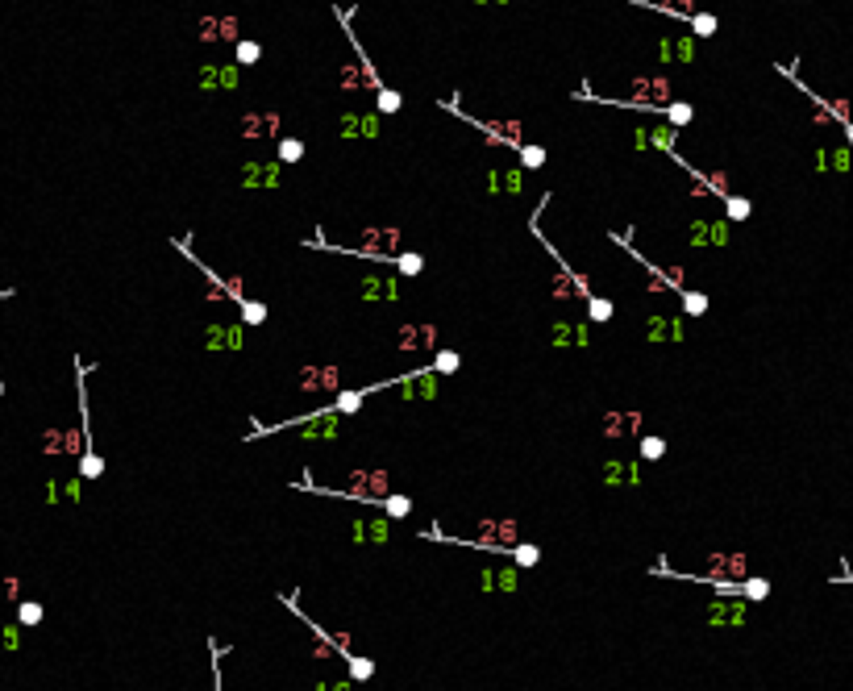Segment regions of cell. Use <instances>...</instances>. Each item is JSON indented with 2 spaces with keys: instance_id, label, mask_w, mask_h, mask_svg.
<instances>
[{
  "instance_id": "cell-1",
  "label": "cell",
  "mask_w": 853,
  "mask_h": 691,
  "mask_svg": "<svg viewBox=\"0 0 853 691\" xmlns=\"http://www.w3.org/2000/svg\"><path fill=\"white\" fill-rule=\"evenodd\" d=\"M670 79L666 75H637L624 100H608V104H628V109H662L670 104Z\"/></svg>"
},
{
  "instance_id": "cell-2",
  "label": "cell",
  "mask_w": 853,
  "mask_h": 691,
  "mask_svg": "<svg viewBox=\"0 0 853 691\" xmlns=\"http://www.w3.org/2000/svg\"><path fill=\"white\" fill-rule=\"evenodd\" d=\"M350 254H366L375 262H392L400 254V229L396 225H370V229L358 234V246Z\"/></svg>"
},
{
  "instance_id": "cell-3",
  "label": "cell",
  "mask_w": 853,
  "mask_h": 691,
  "mask_svg": "<svg viewBox=\"0 0 853 691\" xmlns=\"http://www.w3.org/2000/svg\"><path fill=\"white\" fill-rule=\"evenodd\" d=\"M346 488H350V492H338V496H358V500H383V496H392V475H387V470H354Z\"/></svg>"
},
{
  "instance_id": "cell-4",
  "label": "cell",
  "mask_w": 853,
  "mask_h": 691,
  "mask_svg": "<svg viewBox=\"0 0 853 691\" xmlns=\"http://www.w3.org/2000/svg\"><path fill=\"white\" fill-rule=\"evenodd\" d=\"M192 38L196 42H238L242 38V21L238 17H200L196 25H192Z\"/></svg>"
},
{
  "instance_id": "cell-5",
  "label": "cell",
  "mask_w": 853,
  "mask_h": 691,
  "mask_svg": "<svg viewBox=\"0 0 853 691\" xmlns=\"http://www.w3.org/2000/svg\"><path fill=\"white\" fill-rule=\"evenodd\" d=\"M300 392H342V370L338 366H304L300 375H296Z\"/></svg>"
},
{
  "instance_id": "cell-6",
  "label": "cell",
  "mask_w": 853,
  "mask_h": 691,
  "mask_svg": "<svg viewBox=\"0 0 853 691\" xmlns=\"http://www.w3.org/2000/svg\"><path fill=\"white\" fill-rule=\"evenodd\" d=\"M512 542H516V520H483V529L474 538L479 550H508Z\"/></svg>"
},
{
  "instance_id": "cell-7",
  "label": "cell",
  "mask_w": 853,
  "mask_h": 691,
  "mask_svg": "<svg viewBox=\"0 0 853 691\" xmlns=\"http://www.w3.org/2000/svg\"><path fill=\"white\" fill-rule=\"evenodd\" d=\"M470 125H479V134H483L492 146H520V138H524L520 121H474L470 117Z\"/></svg>"
},
{
  "instance_id": "cell-8",
  "label": "cell",
  "mask_w": 853,
  "mask_h": 691,
  "mask_svg": "<svg viewBox=\"0 0 853 691\" xmlns=\"http://www.w3.org/2000/svg\"><path fill=\"white\" fill-rule=\"evenodd\" d=\"M591 296V288H587V279L583 275H574L566 262L558 258V275H554V300H587Z\"/></svg>"
},
{
  "instance_id": "cell-9",
  "label": "cell",
  "mask_w": 853,
  "mask_h": 691,
  "mask_svg": "<svg viewBox=\"0 0 853 691\" xmlns=\"http://www.w3.org/2000/svg\"><path fill=\"white\" fill-rule=\"evenodd\" d=\"M279 113H246L242 121H238V134L246 138V142H254V138H279Z\"/></svg>"
},
{
  "instance_id": "cell-10",
  "label": "cell",
  "mask_w": 853,
  "mask_h": 691,
  "mask_svg": "<svg viewBox=\"0 0 853 691\" xmlns=\"http://www.w3.org/2000/svg\"><path fill=\"white\" fill-rule=\"evenodd\" d=\"M392 342L400 350H433L437 346V329L433 325H400Z\"/></svg>"
},
{
  "instance_id": "cell-11",
  "label": "cell",
  "mask_w": 853,
  "mask_h": 691,
  "mask_svg": "<svg viewBox=\"0 0 853 691\" xmlns=\"http://www.w3.org/2000/svg\"><path fill=\"white\" fill-rule=\"evenodd\" d=\"M658 59L662 63H691L696 59V42H691V34L687 38H662L658 42Z\"/></svg>"
},
{
  "instance_id": "cell-12",
  "label": "cell",
  "mask_w": 853,
  "mask_h": 691,
  "mask_svg": "<svg viewBox=\"0 0 853 691\" xmlns=\"http://www.w3.org/2000/svg\"><path fill=\"white\" fill-rule=\"evenodd\" d=\"M637 425H641V412H608L604 416V438H633Z\"/></svg>"
},
{
  "instance_id": "cell-13",
  "label": "cell",
  "mask_w": 853,
  "mask_h": 691,
  "mask_svg": "<svg viewBox=\"0 0 853 691\" xmlns=\"http://www.w3.org/2000/svg\"><path fill=\"white\" fill-rule=\"evenodd\" d=\"M242 184L246 188H262V184L275 188L279 184V167H262V163H254V158H250V163L242 167Z\"/></svg>"
},
{
  "instance_id": "cell-14",
  "label": "cell",
  "mask_w": 853,
  "mask_h": 691,
  "mask_svg": "<svg viewBox=\"0 0 853 691\" xmlns=\"http://www.w3.org/2000/svg\"><path fill=\"white\" fill-rule=\"evenodd\" d=\"M487 188H492V192H504V196H516V192L524 188V179H520V167H508V171H496V167H492V175H487Z\"/></svg>"
},
{
  "instance_id": "cell-15",
  "label": "cell",
  "mask_w": 853,
  "mask_h": 691,
  "mask_svg": "<svg viewBox=\"0 0 853 691\" xmlns=\"http://www.w3.org/2000/svg\"><path fill=\"white\" fill-rule=\"evenodd\" d=\"M358 296L362 300H400V284H396V275L392 279H362Z\"/></svg>"
},
{
  "instance_id": "cell-16",
  "label": "cell",
  "mask_w": 853,
  "mask_h": 691,
  "mask_svg": "<svg viewBox=\"0 0 853 691\" xmlns=\"http://www.w3.org/2000/svg\"><path fill=\"white\" fill-rule=\"evenodd\" d=\"M387 525L392 520H354V538L358 542H387V533H392Z\"/></svg>"
},
{
  "instance_id": "cell-17",
  "label": "cell",
  "mask_w": 853,
  "mask_h": 691,
  "mask_svg": "<svg viewBox=\"0 0 853 691\" xmlns=\"http://www.w3.org/2000/svg\"><path fill=\"white\" fill-rule=\"evenodd\" d=\"M612 316H616V304L608 296H587V321L591 325H608Z\"/></svg>"
},
{
  "instance_id": "cell-18",
  "label": "cell",
  "mask_w": 853,
  "mask_h": 691,
  "mask_svg": "<svg viewBox=\"0 0 853 691\" xmlns=\"http://www.w3.org/2000/svg\"><path fill=\"white\" fill-rule=\"evenodd\" d=\"M258 59H262V46L258 42H250V38H238L233 42V63L238 67H254Z\"/></svg>"
},
{
  "instance_id": "cell-19",
  "label": "cell",
  "mask_w": 853,
  "mask_h": 691,
  "mask_svg": "<svg viewBox=\"0 0 853 691\" xmlns=\"http://www.w3.org/2000/svg\"><path fill=\"white\" fill-rule=\"evenodd\" d=\"M362 400H366V392H358V388H342V392L333 396V412H338V416L358 412V408H362Z\"/></svg>"
},
{
  "instance_id": "cell-20",
  "label": "cell",
  "mask_w": 853,
  "mask_h": 691,
  "mask_svg": "<svg viewBox=\"0 0 853 691\" xmlns=\"http://www.w3.org/2000/svg\"><path fill=\"white\" fill-rule=\"evenodd\" d=\"M662 113H666V125H674V129L691 125V117H696V109H691V104H683V100H670V104H662Z\"/></svg>"
},
{
  "instance_id": "cell-21",
  "label": "cell",
  "mask_w": 853,
  "mask_h": 691,
  "mask_svg": "<svg viewBox=\"0 0 853 691\" xmlns=\"http://www.w3.org/2000/svg\"><path fill=\"white\" fill-rule=\"evenodd\" d=\"M516 150H520V167H524V171L546 167V146H537V142H529V146H524V142H520Z\"/></svg>"
},
{
  "instance_id": "cell-22",
  "label": "cell",
  "mask_w": 853,
  "mask_h": 691,
  "mask_svg": "<svg viewBox=\"0 0 853 691\" xmlns=\"http://www.w3.org/2000/svg\"><path fill=\"white\" fill-rule=\"evenodd\" d=\"M379 504H383V512H387L392 520H404V516L412 512V500H408V496H400V492H392V496H383Z\"/></svg>"
},
{
  "instance_id": "cell-23",
  "label": "cell",
  "mask_w": 853,
  "mask_h": 691,
  "mask_svg": "<svg viewBox=\"0 0 853 691\" xmlns=\"http://www.w3.org/2000/svg\"><path fill=\"white\" fill-rule=\"evenodd\" d=\"M392 262H396V271H400V275H420V271H424V258H420V254H412V250H400Z\"/></svg>"
},
{
  "instance_id": "cell-24",
  "label": "cell",
  "mask_w": 853,
  "mask_h": 691,
  "mask_svg": "<svg viewBox=\"0 0 853 691\" xmlns=\"http://www.w3.org/2000/svg\"><path fill=\"white\" fill-rule=\"evenodd\" d=\"M100 475H104V458L96 450L79 454V479H100Z\"/></svg>"
},
{
  "instance_id": "cell-25",
  "label": "cell",
  "mask_w": 853,
  "mask_h": 691,
  "mask_svg": "<svg viewBox=\"0 0 853 691\" xmlns=\"http://www.w3.org/2000/svg\"><path fill=\"white\" fill-rule=\"evenodd\" d=\"M750 212H754V204L745 200V196H724V217L728 221H745Z\"/></svg>"
},
{
  "instance_id": "cell-26",
  "label": "cell",
  "mask_w": 853,
  "mask_h": 691,
  "mask_svg": "<svg viewBox=\"0 0 853 691\" xmlns=\"http://www.w3.org/2000/svg\"><path fill=\"white\" fill-rule=\"evenodd\" d=\"M554 342H558V346H583V342H587V334L574 329V325H566V321H558V325H554Z\"/></svg>"
},
{
  "instance_id": "cell-27",
  "label": "cell",
  "mask_w": 853,
  "mask_h": 691,
  "mask_svg": "<svg viewBox=\"0 0 853 691\" xmlns=\"http://www.w3.org/2000/svg\"><path fill=\"white\" fill-rule=\"evenodd\" d=\"M196 88H200V92H217V88H221V67L204 63V67L196 71Z\"/></svg>"
},
{
  "instance_id": "cell-28",
  "label": "cell",
  "mask_w": 853,
  "mask_h": 691,
  "mask_svg": "<svg viewBox=\"0 0 853 691\" xmlns=\"http://www.w3.org/2000/svg\"><path fill=\"white\" fill-rule=\"evenodd\" d=\"M687 21H691V34H696V38H712V34H716V25H720L712 13H691Z\"/></svg>"
},
{
  "instance_id": "cell-29",
  "label": "cell",
  "mask_w": 853,
  "mask_h": 691,
  "mask_svg": "<svg viewBox=\"0 0 853 691\" xmlns=\"http://www.w3.org/2000/svg\"><path fill=\"white\" fill-rule=\"evenodd\" d=\"M433 358H437V362H433L429 370H437V375H454V370L462 366V358H458V350H437Z\"/></svg>"
},
{
  "instance_id": "cell-30",
  "label": "cell",
  "mask_w": 853,
  "mask_h": 691,
  "mask_svg": "<svg viewBox=\"0 0 853 691\" xmlns=\"http://www.w3.org/2000/svg\"><path fill=\"white\" fill-rule=\"evenodd\" d=\"M304 158V142L300 138H279V163H300Z\"/></svg>"
},
{
  "instance_id": "cell-31",
  "label": "cell",
  "mask_w": 853,
  "mask_h": 691,
  "mask_svg": "<svg viewBox=\"0 0 853 691\" xmlns=\"http://www.w3.org/2000/svg\"><path fill=\"white\" fill-rule=\"evenodd\" d=\"M683 312L687 316H704L708 312V296L704 292H683Z\"/></svg>"
},
{
  "instance_id": "cell-32",
  "label": "cell",
  "mask_w": 853,
  "mask_h": 691,
  "mask_svg": "<svg viewBox=\"0 0 853 691\" xmlns=\"http://www.w3.org/2000/svg\"><path fill=\"white\" fill-rule=\"evenodd\" d=\"M242 325H262L266 321V304H254V300H242Z\"/></svg>"
},
{
  "instance_id": "cell-33",
  "label": "cell",
  "mask_w": 853,
  "mask_h": 691,
  "mask_svg": "<svg viewBox=\"0 0 853 691\" xmlns=\"http://www.w3.org/2000/svg\"><path fill=\"white\" fill-rule=\"evenodd\" d=\"M17 616H21V625L29 629V625H42V616H46V608H42L38 600H21V608H17Z\"/></svg>"
},
{
  "instance_id": "cell-34",
  "label": "cell",
  "mask_w": 853,
  "mask_h": 691,
  "mask_svg": "<svg viewBox=\"0 0 853 691\" xmlns=\"http://www.w3.org/2000/svg\"><path fill=\"white\" fill-rule=\"evenodd\" d=\"M674 134H678L674 125H658V129L650 134V146H658V150H666V154H670V150H674Z\"/></svg>"
},
{
  "instance_id": "cell-35",
  "label": "cell",
  "mask_w": 853,
  "mask_h": 691,
  "mask_svg": "<svg viewBox=\"0 0 853 691\" xmlns=\"http://www.w3.org/2000/svg\"><path fill=\"white\" fill-rule=\"evenodd\" d=\"M400 109H404V96L392 88H379V113H400Z\"/></svg>"
},
{
  "instance_id": "cell-36",
  "label": "cell",
  "mask_w": 853,
  "mask_h": 691,
  "mask_svg": "<svg viewBox=\"0 0 853 691\" xmlns=\"http://www.w3.org/2000/svg\"><path fill=\"white\" fill-rule=\"evenodd\" d=\"M662 454H666V442L662 438H641V458L646 462H658Z\"/></svg>"
},
{
  "instance_id": "cell-37",
  "label": "cell",
  "mask_w": 853,
  "mask_h": 691,
  "mask_svg": "<svg viewBox=\"0 0 853 691\" xmlns=\"http://www.w3.org/2000/svg\"><path fill=\"white\" fill-rule=\"evenodd\" d=\"M512 558H516L520 566H537V562H542V550H537V546H512Z\"/></svg>"
},
{
  "instance_id": "cell-38",
  "label": "cell",
  "mask_w": 853,
  "mask_h": 691,
  "mask_svg": "<svg viewBox=\"0 0 853 691\" xmlns=\"http://www.w3.org/2000/svg\"><path fill=\"white\" fill-rule=\"evenodd\" d=\"M370 675H375V662H370V658H350V679L362 683V679H370Z\"/></svg>"
},
{
  "instance_id": "cell-39",
  "label": "cell",
  "mask_w": 853,
  "mask_h": 691,
  "mask_svg": "<svg viewBox=\"0 0 853 691\" xmlns=\"http://www.w3.org/2000/svg\"><path fill=\"white\" fill-rule=\"evenodd\" d=\"M358 134H362V117L346 113V117H342V138H358Z\"/></svg>"
},
{
  "instance_id": "cell-40",
  "label": "cell",
  "mask_w": 853,
  "mask_h": 691,
  "mask_svg": "<svg viewBox=\"0 0 853 691\" xmlns=\"http://www.w3.org/2000/svg\"><path fill=\"white\" fill-rule=\"evenodd\" d=\"M741 592H745V596H754V600H762V596L770 592V583H766V579H750V583H745Z\"/></svg>"
},
{
  "instance_id": "cell-41",
  "label": "cell",
  "mask_w": 853,
  "mask_h": 691,
  "mask_svg": "<svg viewBox=\"0 0 853 691\" xmlns=\"http://www.w3.org/2000/svg\"><path fill=\"white\" fill-rule=\"evenodd\" d=\"M375 134H379V117L366 113V117H362V138H375Z\"/></svg>"
},
{
  "instance_id": "cell-42",
  "label": "cell",
  "mask_w": 853,
  "mask_h": 691,
  "mask_svg": "<svg viewBox=\"0 0 853 691\" xmlns=\"http://www.w3.org/2000/svg\"><path fill=\"white\" fill-rule=\"evenodd\" d=\"M329 691H350V683H338V687H329Z\"/></svg>"
},
{
  "instance_id": "cell-43",
  "label": "cell",
  "mask_w": 853,
  "mask_h": 691,
  "mask_svg": "<svg viewBox=\"0 0 853 691\" xmlns=\"http://www.w3.org/2000/svg\"><path fill=\"white\" fill-rule=\"evenodd\" d=\"M845 134H849V142H853V121H845Z\"/></svg>"
}]
</instances>
